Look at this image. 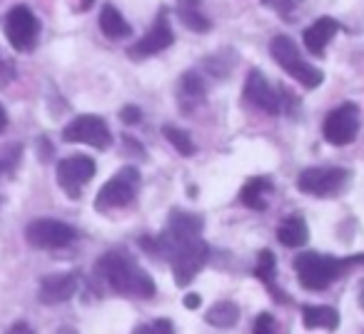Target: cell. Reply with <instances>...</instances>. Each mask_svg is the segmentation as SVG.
<instances>
[{"instance_id": "obj_1", "label": "cell", "mask_w": 364, "mask_h": 334, "mask_svg": "<svg viewBox=\"0 0 364 334\" xmlns=\"http://www.w3.org/2000/svg\"><path fill=\"white\" fill-rule=\"evenodd\" d=\"M95 274L122 297H142L150 299L155 294V282L152 277L122 249L105 252L95 262Z\"/></svg>"}, {"instance_id": "obj_2", "label": "cell", "mask_w": 364, "mask_h": 334, "mask_svg": "<svg viewBox=\"0 0 364 334\" xmlns=\"http://www.w3.org/2000/svg\"><path fill=\"white\" fill-rule=\"evenodd\" d=\"M357 264H364V254H352L347 259H339L332 257V254L302 252L294 257L292 267L304 289L319 292V289H327L329 284H334L342 274H347Z\"/></svg>"}, {"instance_id": "obj_3", "label": "cell", "mask_w": 364, "mask_h": 334, "mask_svg": "<svg viewBox=\"0 0 364 334\" xmlns=\"http://www.w3.org/2000/svg\"><path fill=\"white\" fill-rule=\"evenodd\" d=\"M269 53H272L274 60L282 65V70H287V75H292L302 87L314 90V87L322 85L324 72L319 70V68L309 65L307 60H302L299 48L294 45V41L289 36H274L272 43H269Z\"/></svg>"}, {"instance_id": "obj_4", "label": "cell", "mask_w": 364, "mask_h": 334, "mask_svg": "<svg viewBox=\"0 0 364 334\" xmlns=\"http://www.w3.org/2000/svg\"><path fill=\"white\" fill-rule=\"evenodd\" d=\"M137 188H140V173L137 167L127 165L122 170H117L95 195V210L97 212H112V210L127 208L135 200Z\"/></svg>"}, {"instance_id": "obj_5", "label": "cell", "mask_w": 364, "mask_h": 334, "mask_svg": "<svg viewBox=\"0 0 364 334\" xmlns=\"http://www.w3.org/2000/svg\"><path fill=\"white\" fill-rule=\"evenodd\" d=\"M352 180L344 167H307L297 178V190L312 198H337Z\"/></svg>"}, {"instance_id": "obj_6", "label": "cell", "mask_w": 364, "mask_h": 334, "mask_svg": "<svg viewBox=\"0 0 364 334\" xmlns=\"http://www.w3.org/2000/svg\"><path fill=\"white\" fill-rule=\"evenodd\" d=\"M208 257H210V247L203 237H195V239H190V242L180 244L170 257L172 277H175L177 287H188V284L198 277L200 269L208 264Z\"/></svg>"}, {"instance_id": "obj_7", "label": "cell", "mask_w": 364, "mask_h": 334, "mask_svg": "<svg viewBox=\"0 0 364 334\" xmlns=\"http://www.w3.org/2000/svg\"><path fill=\"white\" fill-rule=\"evenodd\" d=\"M26 239L36 249H63L77 239V230L68 222L50 217L33 220L26 227Z\"/></svg>"}, {"instance_id": "obj_8", "label": "cell", "mask_w": 364, "mask_h": 334, "mask_svg": "<svg viewBox=\"0 0 364 334\" xmlns=\"http://www.w3.org/2000/svg\"><path fill=\"white\" fill-rule=\"evenodd\" d=\"M41 23L28 6H13L6 16V38L18 53H31L38 45Z\"/></svg>"}, {"instance_id": "obj_9", "label": "cell", "mask_w": 364, "mask_h": 334, "mask_svg": "<svg viewBox=\"0 0 364 334\" xmlns=\"http://www.w3.org/2000/svg\"><path fill=\"white\" fill-rule=\"evenodd\" d=\"M359 132V107L354 102H344V105L334 107L327 117H324L322 135L329 145L344 147L349 142H354Z\"/></svg>"}, {"instance_id": "obj_10", "label": "cell", "mask_w": 364, "mask_h": 334, "mask_svg": "<svg viewBox=\"0 0 364 334\" xmlns=\"http://www.w3.org/2000/svg\"><path fill=\"white\" fill-rule=\"evenodd\" d=\"M63 140L80 142V145H90L97 150H107L112 145L110 127L97 115H77L75 120H70L63 127Z\"/></svg>"}, {"instance_id": "obj_11", "label": "cell", "mask_w": 364, "mask_h": 334, "mask_svg": "<svg viewBox=\"0 0 364 334\" xmlns=\"http://www.w3.org/2000/svg\"><path fill=\"white\" fill-rule=\"evenodd\" d=\"M95 175V160L87 155H70L58 162V185L68 193V198H80V190Z\"/></svg>"}, {"instance_id": "obj_12", "label": "cell", "mask_w": 364, "mask_h": 334, "mask_svg": "<svg viewBox=\"0 0 364 334\" xmlns=\"http://www.w3.org/2000/svg\"><path fill=\"white\" fill-rule=\"evenodd\" d=\"M175 43V33L170 28V16L167 11H160L155 18V23L150 26V31L135 43V45L127 48V55L132 60H142V58H150V55H157V53L167 50V48Z\"/></svg>"}, {"instance_id": "obj_13", "label": "cell", "mask_w": 364, "mask_h": 334, "mask_svg": "<svg viewBox=\"0 0 364 334\" xmlns=\"http://www.w3.org/2000/svg\"><path fill=\"white\" fill-rule=\"evenodd\" d=\"M245 100L267 115L282 112V95H277V90L269 85L267 77L259 70H250L247 82H245Z\"/></svg>"}, {"instance_id": "obj_14", "label": "cell", "mask_w": 364, "mask_h": 334, "mask_svg": "<svg viewBox=\"0 0 364 334\" xmlns=\"http://www.w3.org/2000/svg\"><path fill=\"white\" fill-rule=\"evenodd\" d=\"M80 289V274L77 272H60V274H48L41 279L38 287V299L43 304H60L75 297Z\"/></svg>"}, {"instance_id": "obj_15", "label": "cell", "mask_w": 364, "mask_h": 334, "mask_svg": "<svg viewBox=\"0 0 364 334\" xmlns=\"http://www.w3.org/2000/svg\"><path fill=\"white\" fill-rule=\"evenodd\" d=\"M175 92H177V107H180L185 115H190V112H195L205 102V97H208V85H205L200 72L188 70V72H182Z\"/></svg>"}, {"instance_id": "obj_16", "label": "cell", "mask_w": 364, "mask_h": 334, "mask_svg": "<svg viewBox=\"0 0 364 334\" xmlns=\"http://www.w3.org/2000/svg\"><path fill=\"white\" fill-rule=\"evenodd\" d=\"M339 33V23L329 16H322L312 23V26L304 31V48H307L312 55H322L324 48L332 43V38Z\"/></svg>"}, {"instance_id": "obj_17", "label": "cell", "mask_w": 364, "mask_h": 334, "mask_svg": "<svg viewBox=\"0 0 364 334\" xmlns=\"http://www.w3.org/2000/svg\"><path fill=\"white\" fill-rule=\"evenodd\" d=\"M277 239H279V244H284V247H289V249L304 247L309 239V227L302 215H289V217H284L277 227Z\"/></svg>"}, {"instance_id": "obj_18", "label": "cell", "mask_w": 364, "mask_h": 334, "mask_svg": "<svg viewBox=\"0 0 364 334\" xmlns=\"http://www.w3.org/2000/svg\"><path fill=\"white\" fill-rule=\"evenodd\" d=\"M302 324L307 329H327L334 332L339 327V312L327 304H307L302 307Z\"/></svg>"}, {"instance_id": "obj_19", "label": "cell", "mask_w": 364, "mask_h": 334, "mask_svg": "<svg viewBox=\"0 0 364 334\" xmlns=\"http://www.w3.org/2000/svg\"><path fill=\"white\" fill-rule=\"evenodd\" d=\"M269 193H272V180L269 178H252L242 185V190H240V200H242L245 208L262 212V210H267V195Z\"/></svg>"}, {"instance_id": "obj_20", "label": "cell", "mask_w": 364, "mask_h": 334, "mask_svg": "<svg viewBox=\"0 0 364 334\" xmlns=\"http://www.w3.org/2000/svg\"><path fill=\"white\" fill-rule=\"evenodd\" d=\"M274 274H277V259H274V254L269 252V249H262V252L257 254V264H255V277L267 284V289L272 292V297L277 299V302H289L282 289L274 284Z\"/></svg>"}, {"instance_id": "obj_21", "label": "cell", "mask_w": 364, "mask_h": 334, "mask_svg": "<svg viewBox=\"0 0 364 334\" xmlns=\"http://www.w3.org/2000/svg\"><path fill=\"white\" fill-rule=\"evenodd\" d=\"M100 31L105 38H110V41H120V38H127L132 33L130 23L122 18V13L117 11L115 6H102L100 11Z\"/></svg>"}, {"instance_id": "obj_22", "label": "cell", "mask_w": 364, "mask_h": 334, "mask_svg": "<svg viewBox=\"0 0 364 334\" xmlns=\"http://www.w3.org/2000/svg\"><path fill=\"white\" fill-rule=\"evenodd\" d=\"M200 0H180L177 3V18H180V23L188 31L193 33H210L213 31V23H210L208 16H203V13L198 11Z\"/></svg>"}, {"instance_id": "obj_23", "label": "cell", "mask_w": 364, "mask_h": 334, "mask_svg": "<svg viewBox=\"0 0 364 334\" xmlns=\"http://www.w3.org/2000/svg\"><path fill=\"white\" fill-rule=\"evenodd\" d=\"M205 319H208V324H213L218 329H230L240 322V307L235 302H230V299H223V302L213 304L208 309Z\"/></svg>"}, {"instance_id": "obj_24", "label": "cell", "mask_w": 364, "mask_h": 334, "mask_svg": "<svg viewBox=\"0 0 364 334\" xmlns=\"http://www.w3.org/2000/svg\"><path fill=\"white\" fill-rule=\"evenodd\" d=\"M162 135L167 137V142H170V145L175 147V150L180 152L182 157L195 155V142H193V137H190V132L182 130V127L165 125V127H162Z\"/></svg>"}, {"instance_id": "obj_25", "label": "cell", "mask_w": 364, "mask_h": 334, "mask_svg": "<svg viewBox=\"0 0 364 334\" xmlns=\"http://www.w3.org/2000/svg\"><path fill=\"white\" fill-rule=\"evenodd\" d=\"M132 334H175V327H172L170 319H155V322H147L135 327Z\"/></svg>"}, {"instance_id": "obj_26", "label": "cell", "mask_w": 364, "mask_h": 334, "mask_svg": "<svg viewBox=\"0 0 364 334\" xmlns=\"http://www.w3.org/2000/svg\"><path fill=\"white\" fill-rule=\"evenodd\" d=\"M252 334H279L277 319L269 312L257 314V319H255V324H252Z\"/></svg>"}, {"instance_id": "obj_27", "label": "cell", "mask_w": 364, "mask_h": 334, "mask_svg": "<svg viewBox=\"0 0 364 334\" xmlns=\"http://www.w3.org/2000/svg\"><path fill=\"white\" fill-rule=\"evenodd\" d=\"M120 120L125 122V125H137V122L142 120V112L137 105H125L120 110Z\"/></svg>"}, {"instance_id": "obj_28", "label": "cell", "mask_w": 364, "mask_h": 334, "mask_svg": "<svg viewBox=\"0 0 364 334\" xmlns=\"http://www.w3.org/2000/svg\"><path fill=\"white\" fill-rule=\"evenodd\" d=\"M6 334H36V332H33V329L31 327H28V324L26 322H18V324H13V327L11 329H8V332Z\"/></svg>"}, {"instance_id": "obj_29", "label": "cell", "mask_w": 364, "mask_h": 334, "mask_svg": "<svg viewBox=\"0 0 364 334\" xmlns=\"http://www.w3.org/2000/svg\"><path fill=\"white\" fill-rule=\"evenodd\" d=\"M200 304H203V297H200V294H188V297H185V307L188 309H198Z\"/></svg>"}, {"instance_id": "obj_30", "label": "cell", "mask_w": 364, "mask_h": 334, "mask_svg": "<svg viewBox=\"0 0 364 334\" xmlns=\"http://www.w3.org/2000/svg\"><path fill=\"white\" fill-rule=\"evenodd\" d=\"M6 125H8V112H6V107L0 105V132L6 130Z\"/></svg>"}, {"instance_id": "obj_31", "label": "cell", "mask_w": 364, "mask_h": 334, "mask_svg": "<svg viewBox=\"0 0 364 334\" xmlns=\"http://www.w3.org/2000/svg\"><path fill=\"white\" fill-rule=\"evenodd\" d=\"M92 3H95V0H82V3H80V8H82V11H87V8H90Z\"/></svg>"}, {"instance_id": "obj_32", "label": "cell", "mask_w": 364, "mask_h": 334, "mask_svg": "<svg viewBox=\"0 0 364 334\" xmlns=\"http://www.w3.org/2000/svg\"><path fill=\"white\" fill-rule=\"evenodd\" d=\"M264 3H274V6H277V0H264Z\"/></svg>"}]
</instances>
